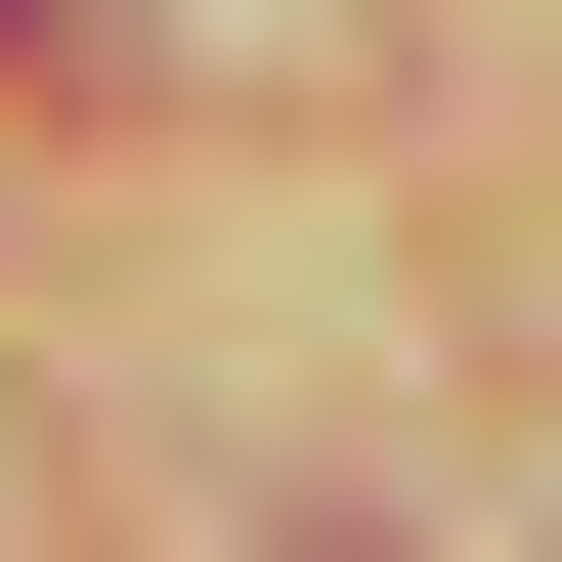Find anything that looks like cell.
Listing matches in <instances>:
<instances>
[{"label": "cell", "instance_id": "cell-1", "mask_svg": "<svg viewBox=\"0 0 562 562\" xmlns=\"http://www.w3.org/2000/svg\"><path fill=\"white\" fill-rule=\"evenodd\" d=\"M87 44H131V0H0V87H87Z\"/></svg>", "mask_w": 562, "mask_h": 562}]
</instances>
